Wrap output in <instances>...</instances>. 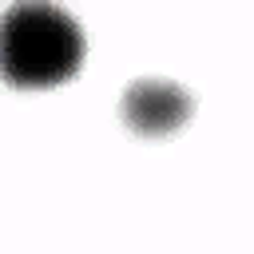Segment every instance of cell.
<instances>
[{
  "label": "cell",
  "instance_id": "6da1fadb",
  "mask_svg": "<svg viewBox=\"0 0 254 254\" xmlns=\"http://www.w3.org/2000/svg\"><path fill=\"white\" fill-rule=\"evenodd\" d=\"M83 64V32L56 0H12L0 12V75L40 91L71 79Z\"/></svg>",
  "mask_w": 254,
  "mask_h": 254
},
{
  "label": "cell",
  "instance_id": "7a4b0ae2",
  "mask_svg": "<svg viewBox=\"0 0 254 254\" xmlns=\"http://www.w3.org/2000/svg\"><path fill=\"white\" fill-rule=\"evenodd\" d=\"M194 111V99L187 87L171 83V79H135L123 87V99H119V115L123 123L135 131V135H171L179 131Z\"/></svg>",
  "mask_w": 254,
  "mask_h": 254
}]
</instances>
